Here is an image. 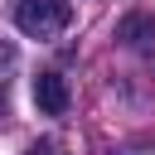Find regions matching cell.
I'll return each mask as SVG.
<instances>
[{
  "label": "cell",
  "mask_w": 155,
  "mask_h": 155,
  "mask_svg": "<svg viewBox=\"0 0 155 155\" xmlns=\"http://www.w3.org/2000/svg\"><path fill=\"white\" fill-rule=\"evenodd\" d=\"M73 19V5L68 0H19L15 5V24L29 34V39H58Z\"/></svg>",
  "instance_id": "6da1fadb"
},
{
  "label": "cell",
  "mask_w": 155,
  "mask_h": 155,
  "mask_svg": "<svg viewBox=\"0 0 155 155\" xmlns=\"http://www.w3.org/2000/svg\"><path fill=\"white\" fill-rule=\"evenodd\" d=\"M116 39H121L126 48L155 58V15H150V10H131V15L116 24Z\"/></svg>",
  "instance_id": "7a4b0ae2"
},
{
  "label": "cell",
  "mask_w": 155,
  "mask_h": 155,
  "mask_svg": "<svg viewBox=\"0 0 155 155\" xmlns=\"http://www.w3.org/2000/svg\"><path fill=\"white\" fill-rule=\"evenodd\" d=\"M68 78L63 73H39L34 78V107L44 111V116H63L68 111Z\"/></svg>",
  "instance_id": "3957f363"
},
{
  "label": "cell",
  "mask_w": 155,
  "mask_h": 155,
  "mask_svg": "<svg viewBox=\"0 0 155 155\" xmlns=\"http://www.w3.org/2000/svg\"><path fill=\"white\" fill-rule=\"evenodd\" d=\"M29 155H53V150H48V145H34V150H29Z\"/></svg>",
  "instance_id": "277c9868"
},
{
  "label": "cell",
  "mask_w": 155,
  "mask_h": 155,
  "mask_svg": "<svg viewBox=\"0 0 155 155\" xmlns=\"http://www.w3.org/2000/svg\"><path fill=\"white\" fill-rule=\"evenodd\" d=\"M0 111H5V82H0Z\"/></svg>",
  "instance_id": "5b68a950"
},
{
  "label": "cell",
  "mask_w": 155,
  "mask_h": 155,
  "mask_svg": "<svg viewBox=\"0 0 155 155\" xmlns=\"http://www.w3.org/2000/svg\"><path fill=\"white\" fill-rule=\"evenodd\" d=\"M131 155H155V150H131Z\"/></svg>",
  "instance_id": "8992f818"
}]
</instances>
